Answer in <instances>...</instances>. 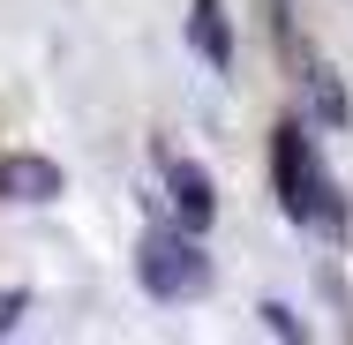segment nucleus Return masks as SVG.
Listing matches in <instances>:
<instances>
[{
	"label": "nucleus",
	"instance_id": "obj_1",
	"mask_svg": "<svg viewBox=\"0 0 353 345\" xmlns=\"http://www.w3.org/2000/svg\"><path fill=\"white\" fill-rule=\"evenodd\" d=\"M271 180H279L285 218H301V225H339V188H331V173H323V158H316V143H308L301 121H279V128H271Z\"/></svg>",
	"mask_w": 353,
	"mask_h": 345
},
{
	"label": "nucleus",
	"instance_id": "obj_7",
	"mask_svg": "<svg viewBox=\"0 0 353 345\" xmlns=\"http://www.w3.org/2000/svg\"><path fill=\"white\" fill-rule=\"evenodd\" d=\"M256 315H263V331H279V338H301V323H293V315H285L279 300H263V308H256Z\"/></svg>",
	"mask_w": 353,
	"mask_h": 345
},
{
	"label": "nucleus",
	"instance_id": "obj_4",
	"mask_svg": "<svg viewBox=\"0 0 353 345\" xmlns=\"http://www.w3.org/2000/svg\"><path fill=\"white\" fill-rule=\"evenodd\" d=\"M0 196H15V203H53V196H61V165L38 158V150L0 158Z\"/></svg>",
	"mask_w": 353,
	"mask_h": 345
},
{
	"label": "nucleus",
	"instance_id": "obj_6",
	"mask_svg": "<svg viewBox=\"0 0 353 345\" xmlns=\"http://www.w3.org/2000/svg\"><path fill=\"white\" fill-rule=\"evenodd\" d=\"M301 68H308V98H316V121H331V128H339V121L353 113V105H346V90L331 83V68H316V61H301Z\"/></svg>",
	"mask_w": 353,
	"mask_h": 345
},
{
	"label": "nucleus",
	"instance_id": "obj_8",
	"mask_svg": "<svg viewBox=\"0 0 353 345\" xmlns=\"http://www.w3.org/2000/svg\"><path fill=\"white\" fill-rule=\"evenodd\" d=\"M23 308H30V300H23V293H15V285H8V293H0V338H8V331H15V323H23Z\"/></svg>",
	"mask_w": 353,
	"mask_h": 345
},
{
	"label": "nucleus",
	"instance_id": "obj_2",
	"mask_svg": "<svg viewBox=\"0 0 353 345\" xmlns=\"http://www.w3.org/2000/svg\"><path fill=\"white\" fill-rule=\"evenodd\" d=\"M136 278L150 300H203L211 293V255L188 225H150L136 248Z\"/></svg>",
	"mask_w": 353,
	"mask_h": 345
},
{
	"label": "nucleus",
	"instance_id": "obj_5",
	"mask_svg": "<svg viewBox=\"0 0 353 345\" xmlns=\"http://www.w3.org/2000/svg\"><path fill=\"white\" fill-rule=\"evenodd\" d=\"M188 45H196L211 68H225V61H233V23H225V0H196V8H188Z\"/></svg>",
	"mask_w": 353,
	"mask_h": 345
},
{
	"label": "nucleus",
	"instance_id": "obj_3",
	"mask_svg": "<svg viewBox=\"0 0 353 345\" xmlns=\"http://www.w3.org/2000/svg\"><path fill=\"white\" fill-rule=\"evenodd\" d=\"M165 188H173V218H181L188 233H203V225L218 218V196H211V173H203V165L165 158Z\"/></svg>",
	"mask_w": 353,
	"mask_h": 345
}]
</instances>
